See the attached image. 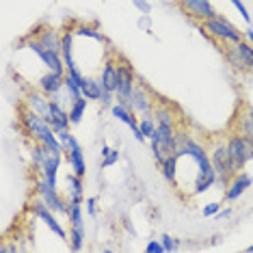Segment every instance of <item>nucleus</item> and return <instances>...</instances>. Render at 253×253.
Segmentation results:
<instances>
[{
    "label": "nucleus",
    "instance_id": "473e14b6",
    "mask_svg": "<svg viewBox=\"0 0 253 253\" xmlns=\"http://www.w3.org/2000/svg\"><path fill=\"white\" fill-rule=\"evenodd\" d=\"M87 212H89V216H97V201L93 197L87 199Z\"/></svg>",
    "mask_w": 253,
    "mask_h": 253
},
{
    "label": "nucleus",
    "instance_id": "f03ea898",
    "mask_svg": "<svg viewBox=\"0 0 253 253\" xmlns=\"http://www.w3.org/2000/svg\"><path fill=\"white\" fill-rule=\"evenodd\" d=\"M210 160H212V169H214V173H216V180L227 188L229 182L234 180V175L238 173V171L234 169V165H232V158H229L227 145H223V143H216V145L212 147V152H210Z\"/></svg>",
    "mask_w": 253,
    "mask_h": 253
},
{
    "label": "nucleus",
    "instance_id": "423d86ee",
    "mask_svg": "<svg viewBox=\"0 0 253 253\" xmlns=\"http://www.w3.org/2000/svg\"><path fill=\"white\" fill-rule=\"evenodd\" d=\"M177 7L195 22H206L218 15V11L212 7L210 0H177Z\"/></svg>",
    "mask_w": 253,
    "mask_h": 253
},
{
    "label": "nucleus",
    "instance_id": "72a5a7b5",
    "mask_svg": "<svg viewBox=\"0 0 253 253\" xmlns=\"http://www.w3.org/2000/svg\"><path fill=\"white\" fill-rule=\"evenodd\" d=\"M229 216H232V208H223L214 214V221H225V218H229Z\"/></svg>",
    "mask_w": 253,
    "mask_h": 253
},
{
    "label": "nucleus",
    "instance_id": "6e6552de",
    "mask_svg": "<svg viewBox=\"0 0 253 253\" xmlns=\"http://www.w3.org/2000/svg\"><path fill=\"white\" fill-rule=\"evenodd\" d=\"M33 214H35L39 221H43L45 225L50 227V232L52 234H56L59 238H63V240H67L70 236L65 234V229H63V225L59 221H56V216H54V210L50 208L48 204H45L43 199H37V201H33Z\"/></svg>",
    "mask_w": 253,
    "mask_h": 253
},
{
    "label": "nucleus",
    "instance_id": "dca6fc26",
    "mask_svg": "<svg viewBox=\"0 0 253 253\" xmlns=\"http://www.w3.org/2000/svg\"><path fill=\"white\" fill-rule=\"evenodd\" d=\"M72 31H74V35H76V37H89V39H93V42H97L100 45H106L108 43V39L104 37V33L97 31V28H93V26L78 24V26H74Z\"/></svg>",
    "mask_w": 253,
    "mask_h": 253
},
{
    "label": "nucleus",
    "instance_id": "bb28decb",
    "mask_svg": "<svg viewBox=\"0 0 253 253\" xmlns=\"http://www.w3.org/2000/svg\"><path fill=\"white\" fill-rule=\"evenodd\" d=\"M229 2H232L234 7L238 9V13L243 15V20L247 22V24H249V22H251V15H249V11H247V7H245V2H243V0H229Z\"/></svg>",
    "mask_w": 253,
    "mask_h": 253
},
{
    "label": "nucleus",
    "instance_id": "39448f33",
    "mask_svg": "<svg viewBox=\"0 0 253 253\" xmlns=\"http://www.w3.org/2000/svg\"><path fill=\"white\" fill-rule=\"evenodd\" d=\"M37 193L42 195V199L56 212V214H65L67 216V212H70V199L67 201L63 199L59 195V191H56V186H52V184L45 180L43 175L37 180Z\"/></svg>",
    "mask_w": 253,
    "mask_h": 253
},
{
    "label": "nucleus",
    "instance_id": "aec40b11",
    "mask_svg": "<svg viewBox=\"0 0 253 253\" xmlns=\"http://www.w3.org/2000/svg\"><path fill=\"white\" fill-rule=\"evenodd\" d=\"M154 119H156L158 126H175V117L167 104H158L154 108Z\"/></svg>",
    "mask_w": 253,
    "mask_h": 253
},
{
    "label": "nucleus",
    "instance_id": "a211bd4d",
    "mask_svg": "<svg viewBox=\"0 0 253 253\" xmlns=\"http://www.w3.org/2000/svg\"><path fill=\"white\" fill-rule=\"evenodd\" d=\"M84 177L76 175L72 171V173H67L65 177V184H67V193H70V197H84Z\"/></svg>",
    "mask_w": 253,
    "mask_h": 253
},
{
    "label": "nucleus",
    "instance_id": "393cba45",
    "mask_svg": "<svg viewBox=\"0 0 253 253\" xmlns=\"http://www.w3.org/2000/svg\"><path fill=\"white\" fill-rule=\"evenodd\" d=\"M240 50H243V54H245V61H247V70H249V74H253V45L249 42H240Z\"/></svg>",
    "mask_w": 253,
    "mask_h": 253
},
{
    "label": "nucleus",
    "instance_id": "4468645a",
    "mask_svg": "<svg viewBox=\"0 0 253 253\" xmlns=\"http://www.w3.org/2000/svg\"><path fill=\"white\" fill-rule=\"evenodd\" d=\"M35 37L39 39V43L43 48L52 50V52H59L61 54V35L54 31V28H43V31H37Z\"/></svg>",
    "mask_w": 253,
    "mask_h": 253
},
{
    "label": "nucleus",
    "instance_id": "a878e982",
    "mask_svg": "<svg viewBox=\"0 0 253 253\" xmlns=\"http://www.w3.org/2000/svg\"><path fill=\"white\" fill-rule=\"evenodd\" d=\"M132 4L136 7V11L143 15H149L152 13V2H147V0H132Z\"/></svg>",
    "mask_w": 253,
    "mask_h": 253
},
{
    "label": "nucleus",
    "instance_id": "c9c22d12",
    "mask_svg": "<svg viewBox=\"0 0 253 253\" xmlns=\"http://www.w3.org/2000/svg\"><path fill=\"white\" fill-rule=\"evenodd\" d=\"M247 113H249V117H251V122H253V106L249 108V111H247Z\"/></svg>",
    "mask_w": 253,
    "mask_h": 253
},
{
    "label": "nucleus",
    "instance_id": "4c0bfd02",
    "mask_svg": "<svg viewBox=\"0 0 253 253\" xmlns=\"http://www.w3.org/2000/svg\"><path fill=\"white\" fill-rule=\"evenodd\" d=\"M251 87H253V83H251Z\"/></svg>",
    "mask_w": 253,
    "mask_h": 253
},
{
    "label": "nucleus",
    "instance_id": "0eeeda50",
    "mask_svg": "<svg viewBox=\"0 0 253 253\" xmlns=\"http://www.w3.org/2000/svg\"><path fill=\"white\" fill-rule=\"evenodd\" d=\"M132 104H134V113L141 117H154V108H156V100H154L152 91L145 84L136 80L134 91H132Z\"/></svg>",
    "mask_w": 253,
    "mask_h": 253
},
{
    "label": "nucleus",
    "instance_id": "9d476101",
    "mask_svg": "<svg viewBox=\"0 0 253 253\" xmlns=\"http://www.w3.org/2000/svg\"><path fill=\"white\" fill-rule=\"evenodd\" d=\"M24 104H26L28 111L42 115L45 122L50 119V95H45L42 89H39V91H28Z\"/></svg>",
    "mask_w": 253,
    "mask_h": 253
},
{
    "label": "nucleus",
    "instance_id": "2eb2a0df",
    "mask_svg": "<svg viewBox=\"0 0 253 253\" xmlns=\"http://www.w3.org/2000/svg\"><path fill=\"white\" fill-rule=\"evenodd\" d=\"M83 95L87 97L89 102H100L102 95H104V84H102V78H89L87 84L83 87Z\"/></svg>",
    "mask_w": 253,
    "mask_h": 253
},
{
    "label": "nucleus",
    "instance_id": "412c9836",
    "mask_svg": "<svg viewBox=\"0 0 253 253\" xmlns=\"http://www.w3.org/2000/svg\"><path fill=\"white\" fill-rule=\"evenodd\" d=\"M70 249L72 251H83L84 249V227H72L70 232Z\"/></svg>",
    "mask_w": 253,
    "mask_h": 253
},
{
    "label": "nucleus",
    "instance_id": "7c9ffc66",
    "mask_svg": "<svg viewBox=\"0 0 253 253\" xmlns=\"http://www.w3.org/2000/svg\"><path fill=\"white\" fill-rule=\"evenodd\" d=\"M139 26H141L145 33H149V35H152V18H149V15H143V13H141V18H139Z\"/></svg>",
    "mask_w": 253,
    "mask_h": 253
},
{
    "label": "nucleus",
    "instance_id": "f8f14e48",
    "mask_svg": "<svg viewBox=\"0 0 253 253\" xmlns=\"http://www.w3.org/2000/svg\"><path fill=\"white\" fill-rule=\"evenodd\" d=\"M253 184V177L249 173H236L234 180L229 182V186L225 188V201H236L240 199V195H243L247 188H249Z\"/></svg>",
    "mask_w": 253,
    "mask_h": 253
},
{
    "label": "nucleus",
    "instance_id": "f257e3e1",
    "mask_svg": "<svg viewBox=\"0 0 253 253\" xmlns=\"http://www.w3.org/2000/svg\"><path fill=\"white\" fill-rule=\"evenodd\" d=\"M201 35L210 39L214 45H227V43H238L245 39V31H238L225 15L218 13L216 18H210L206 22H197Z\"/></svg>",
    "mask_w": 253,
    "mask_h": 253
},
{
    "label": "nucleus",
    "instance_id": "9b49d317",
    "mask_svg": "<svg viewBox=\"0 0 253 253\" xmlns=\"http://www.w3.org/2000/svg\"><path fill=\"white\" fill-rule=\"evenodd\" d=\"M102 84H104V91H111L115 93L119 87V70H117V59H106L104 65H102L100 72Z\"/></svg>",
    "mask_w": 253,
    "mask_h": 253
},
{
    "label": "nucleus",
    "instance_id": "6ab92c4d",
    "mask_svg": "<svg viewBox=\"0 0 253 253\" xmlns=\"http://www.w3.org/2000/svg\"><path fill=\"white\" fill-rule=\"evenodd\" d=\"M87 106H89V100H87L84 95H83V97H78V100L70 106V122H72V126H76V124L83 122Z\"/></svg>",
    "mask_w": 253,
    "mask_h": 253
},
{
    "label": "nucleus",
    "instance_id": "5701e85b",
    "mask_svg": "<svg viewBox=\"0 0 253 253\" xmlns=\"http://www.w3.org/2000/svg\"><path fill=\"white\" fill-rule=\"evenodd\" d=\"M141 130H143V134H145V139H152L154 134H156V130H158V124H156V119H152V117H141Z\"/></svg>",
    "mask_w": 253,
    "mask_h": 253
},
{
    "label": "nucleus",
    "instance_id": "20e7f679",
    "mask_svg": "<svg viewBox=\"0 0 253 253\" xmlns=\"http://www.w3.org/2000/svg\"><path fill=\"white\" fill-rule=\"evenodd\" d=\"M225 145H227V152H229V158H232L234 169L240 173V169H245V165L253 158V145L243 134H232Z\"/></svg>",
    "mask_w": 253,
    "mask_h": 253
},
{
    "label": "nucleus",
    "instance_id": "b1692460",
    "mask_svg": "<svg viewBox=\"0 0 253 253\" xmlns=\"http://www.w3.org/2000/svg\"><path fill=\"white\" fill-rule=\"evenodd\" d=\"M160 243H163L165 251H180V249H182V243H180V238H175V236H171V234H165V236H160Z\"/></svg>",
    "mask_w": 253,
    "mask_h": 253
},
{
    "label": "nucleus",
    "instance_id": "f3484780",
    "mask_svg": "<svg viewBox=\"0 0 253 253\" xmlns=\"http://www.w3.org/2000/svg\"><path fill=\"white\" fill-rule=\"evenodd\" d=\"M177 160L180 158H177L175 154H171V156H167L165 163L160 165V171H163L165 180L171 184H177Z\"/></svg>",
    "mask_w": 253,
    "mask_h": 253
},
{
    "label": "nucleus",
    "instance_id": "f704fd0d",
    "mask_svg": "<svg viewBox=\"0 0 253 253\" xmlns=\"http://www.w3.org/2000/svg\"><path fill=\"white\" fill-rule=\"evenodd\" d=\"M245 42H249V43L253 45V28H251V26L245 28Z\"/></svg>",
    "mask_w": 253,
    "mask_h": 253
},
{
    "label": "nucleus",
    "instance_id": "c756f323",
    "mask_svg": "<svg viewBox=\"0 0 253 253\" xmlns=\"http://www.w3.org/2000/svg\"><path fill=\"white\" fill-rule=\"evenodd\" d=\"M56 136H59V141L63 143V145H67V141H70L72 136V128H56Z\"/></svg>",
    "mask_w": 253,
    "mask_h": 253
},
{
    "label": "nucleus",
    "instance_id": "cd10ccee",
    "mask_svg": "<svg viewBox=\"0 0 253 253\" xmlns=\"http://www.w3.org/2000/svg\"><path fill=\"white\" fill-rule=\"evenodd\" d=\"M145 251H147V253H167L160 240H149L147 247H145Z\"/></svg>",
    "mask_w": 253,
    "mask_h": 253
},
{
    "label": "nucleus",
    "instance_id": "7ed1b4c3",
    "mask_svg": "<svg viewBox=\"0 0 253 253\" xmlns=\"http://www.w3.org/2000/svg\"><path fill=\"white\" fill-rule=\"evenodd\" d=\"M26 48L31 50L33 54H37V59L42 61L50 72H56V74H61V76H65V74H67V67H65V61H63V56L59 52H52V50L43 48V45L39 43L37 37H28L26 39Z\"/></svg>",
    "mask_w": 253,
    "mask_h": 253
},
{
    "label": "nucleus",
    "instance_id": "ddd939ff",
    "mask_svg": "<svg viewBox=\"0 0 253 253\" xmlns=\"http://www.w3.org/2000/svg\"><path fill=\"white\" fill-rule=\"evenodd\" d=\"M63 84H65V76H61V74H56V72H50V70L37 80V87L50 97L59 93L63 89Z\"/></svg>",
    "mask_w": 253,
    "mask_h": 253
},
{
    "label": "nucleus",
    "instance_id": "c85d7f7f",
    "mask_svg": "<svg viewBox=\"0 0 253 253\" xmlns=\"http://www.w3.org/2000/svg\"><path fill=\"white\" fill-rule=\"evenodd\" d=\"M218 210H221V204H218V201H210L208 206H204L201 212H204V216H214Z\"/></svg>",
    "mask_w": 253,
    "mask_h": 253
},
{
    "label": "nucleus",
    "instance_id": "4be33fe9",
    "mask_svg": "<svg viewBox=\"0 0 253 253\" xmlns=\"http://www.w3.org/2000/svg\"><path fill=\"white\" fill-rule=\"evenodd\" d=\"M119 149H111L108 145H102V169H108V167H113V165H117L119 163Z\"/></svg>",
    "mask_w": 253,
    "mask_h": 253
},
{
    "label": "nucleus",
    "instance_id": "e433bc0d",
    "mask_svg": "<svg viewBox=\"0 0 253 253\" xmlns=\"http://www.w3.org/2000/svg\"><path fill=\"white\" fill-rule=\"evenodd\" d=\"M247 251H253V245H249V247H247Z\"/></svg>",
    "mask_w": 253,
    "mask_h": 253
},
{
    "label": "nucleus",
    "instance_id": "1a4fd4ad",
    "mask_svg": "<svg viewBox=\"0 0 253 253\" xmlns=\"http://www.w3.org/2000/svg\"><path fill=\"white\" fill-rule=\"evenodd\" d=\"M111 113H113L115 119L124 122L132 132H134V139L139 143L147 141L145 134H143V130H141V126H139V122H136V117H134V111H130V108H126V106H122V104H117V102H115V104L111 106Z\"/></svg>",
    "mask_w": 253,
    "mask_h": 253
},
{
    "label": "nucleus",
    "instance_id": "2f4dec72",
    "mask_svg": "<svg viewBox=\"0 0 253 253\" xmlns=\"http://www.w3.org/2000/svg\"><path fill=\"white\" fill-rule=\"evenodd\" d=\"M102 106H113L115 104V93H111V91H104V95H102Z\"/></svg>",
    "mask_w": 253,
    "mask_h": 253
}]
</instances>
